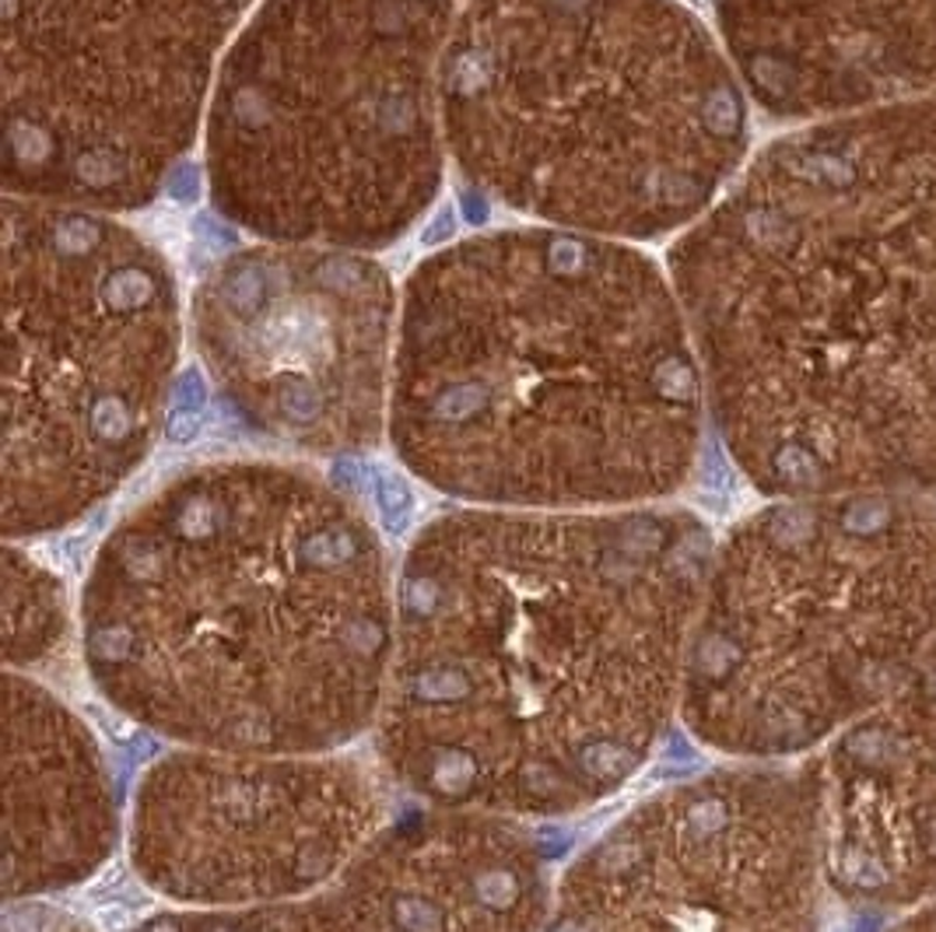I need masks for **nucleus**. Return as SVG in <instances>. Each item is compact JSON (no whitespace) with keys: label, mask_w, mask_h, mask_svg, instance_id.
<instances>
[{"label":"nucleus","mask_w":936,"mask_h":932,"mask_svg":"<svg viewBox=\"0 0 936 932\" xmlns=\"http://www.w3.org/2000/svg\"><path fill=\"white\" fill-rule=\"evenodd\" d=\"M743 95L828 124L936 95V0H715Z\"/></svg>","instance_id":"13"},{"label":"nucleus","mask_w":936,"mask_h":932,"mask_svg":"<svg viewBox=\"0 0 936 932\" xmlns=\"http://www.w3.org/2000/svg\"><path fill=\"white\" fill-rule=\"evenodd\" d=\"M712 568L660 506L456 509L397 568L372 754L421 806L555 821L628 785L684 690Z\"/></svg>","instance_id":"1"},{"label":"nucleus","mask_w":936,"mask_h":932,"mask_svg":"<svg viewBox=\"0 0 936 932\" xmlns=\"http://www.w3.org/2000/svg\"><path fill=\"white\" fill-rule=\"evenodd\" d=\"M550 891L530 824L421 806L316 891L253 908H165L134 932H540Z\"/></svg>","instance_id":"12"},{"label":"nucleus","mask_w":936,"mask_h":932,"mask_svg":"<svg viewBox=\"0 0 936 932\" xmlns=\"http://www.w3.org/2000/svg\"><path fill=\"white\" fill-rule=\"evenodd\" d=\"M75 614L64 582L18 540H8L4 555V659L8 670L29 674L50 666L67 653Z\"/></svg>","instance_id":"15"},{"label":"nucleus","mask_w":936,"mask_h":932,"mask_svg":"<svg viewBox=\"0 0 936 932\" xmlns=\"http://www.w3.org/2000/svg\"><path fill=\"white\" fill-rule=\"evenodd\" d=\"M263 0H4L8 194L152 204L194 148Z\"/></svg>","instance_id":"8"},{"label":"nucleus","mask_w":936,"mask_h":932,"mask_svg":"<svg viewBox=\"0 0 936 932\" xmlns=\"http://www.w3.org/2000/svg\"><path fill=\"white\" fill-rule=\"evenodd\" d=\"M470 186L604 238L691 228L748 155V95L674 0H467L439 75Z\"/></svg>","instance_id":"5"},{"label":"nucleus","mask_w":936,"mask_h":932,"mask_svg":"<svg viewBox=\"0 0 936 932\" xmlns=\"http://www.w3.org/2000/svg\"><path fill=\"white\" fill-rule=\"evenodd\" d=\"M8 540L85 519L144 463L179 357L165 256L109 210L4 200Z\"/></svg>","instance_id":"7"},{"label":"nucleus","mask_w":936,"mask_h":932,"mask_svg":"<svg viewBox=\"0 0 936 932\" xmlns=\"http://www.w3.org/2000/svg\"><path fill=\"white\" fill-rule=\"evenodd\" d=\"M397 333L390 442L456 501L653 506L699 460L705 379L684 308L617 238L470 235L411 274Z\"/></svg>","instance_id":"4"},{"label":"nucleus","mask_w":936,"mask_h":932,"mask_svg":"<svg viewBox=\"0 0 936 932\" xmlns=\"http://www.w3.org/2000/svg\"><path fill=\"white\" fill-rule=\"evenodd\" d=\"M197 351L232 411L316 457L379 445L390 424L397 295L376 259L253 246L194 295Z\"/></svg>","instance_id":"10"},{"label":"nucleus","mask_w":936,"mask_h":932,"mask_svg":"<svg viewBox=\"0 0 936 932\" xmlns=\"http://www.w3.org/2000/svg\"><path fill=\"white\" fill-rule=\"evenodd\" d=\"M4 932H99L88 919L75 915L70 908L53 904L50 897L8 901Z\"/></svg>","instance_id":"16"},{"label":"nucleus","mask_w":936,"mask_h":932,"mask_svg":"<svg viewBox=\"0 0 936 932\" xmlns=\"http://www.w3.org/2000/svg\"><path fill=\"white\" fill-rule=\"evenodd\" d=\"M393 592L387 543L326 477L204 463L99 543L81 656L103 702L173 747L344 750L376 726Z\"/></svg>","instance_id":"3"},{"label":"nucleus","mask_w":936,"mask_h":932,"mask_svg":"<svg viewBox=\"0 0 936 932\" xmlns=\"http://www.w3.org/2000/svg\"><path fill=\"white\" fill-rule=\"evenodd\" d=\"M460 0H263L214 75V207L267 243L379 249L442 179L439 75Z\"/></svg>","instance_id":"6"},{"label":"nucleus","mask_w":936,"mask_h":932,"mask_svg":"<svg viewBox=\"0 0 936 932\" xmlns=\"http://www.w3.org/2000/svg\"><path fill=\"white\" fill-rule=\"evenodd\" d=\"M670 277L758 488L936 481V95L772 140Z\"/></svg>","instance_id":"2"},{"label":"nucleus","mask_w":936,"mask_h":932,"mask_svg":"<svg viewBox=\"0 0 936 932\" xmlns=\"http://www.w3.org/2000/svg\"><path fill=\"white\" fill-rule=\"evenodd\" d=\"M4 680V897H53L109 863L127 842V821L81 715L32 674L8 670Z\"/></svg>","instance_id":"14"},{"label":"nucleus","mask_w":936,"mask_h":932,"mask_svg":"<svg viewBox=\"0 0 936 932\" xmlns=\"http://www.w3.org/2000/svg\"><path fill=\"white\" fill-rule=\"evenodd\" d=\"M376 754L173 747L127 810L134 876L169 908H253L323 887L393 824Z\"/></svg>","instance_id":"9"},{"label":"nucleus","mask_w":936,"mask_h":932,"mask_svg":"<svg viewBox=\"0 0 936 932\" xmlns=\"http://www.w3.org/2000/svg\"><path fill=\"white\" fill-rule=\"evenodd\" d=\"M803 821L786 782L715 775L635 803L555 880L540 932H800Z\"/></svg>","instance_id":"11"}]
</instances>
